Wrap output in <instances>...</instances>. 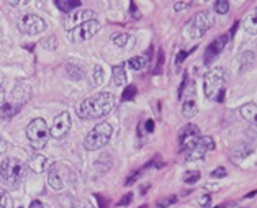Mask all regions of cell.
Returning a JSON list of instances; mask_svg holds the SVG:
<instances>
[{"instance_id":"9c48e42d","label":"cell","mask_w":257,"mask_h":208,"mask_svg":"<svg viewBox=\"0 0 257 208\" xmlns=\"http://www.w3.org/2000/svg\"><path fill=\"white\" fill-rule=\"evenodd\" d=\"M18 28H20V31H23L25 35H39L48 28V23L39 15L30 13V15H25L20 18Z\"/></svg>"},{"instance_id":"5b68a950","label":"cell","mask_w":257,"mask_h":208,"mask_svg":"<svg viewBox=\"0 0 257 208\" xmlns=\"http://www.w3.org/2000/svg\"><path fill=\"white\" fill-rule=\"evenodd\" d=\"M111 134H113V126L110 123H107V121H102V123H98L95 128L87 134L85 143H84L85 149H89V151H97V149L107 146V144L110 143Z\"/></svg>"},{"instance_id":"d6986e66","label":"cell","mask_w":257,"mask_h":208,"mask_svg":"<svg viewBox=\"0 0 257 208\" xmlns=\"http://www.w3.org/2000/svg\"><path fill=\"white\" fill-rule=\"evenodd\" d=\"M66 71H67V76H69L71 79H74V80L82 79L84 74H85V67L80 66L79 62H69L67 67H66Z\"/></svg>"},{"instance_id":"603a6c76","label":"cell","mask_w":257,"mask_h":208,"mask_svg":"<svg viewBox=\"0 0 257 208\" xmlns=\"http://www.w3.org/2000/svg\"><path fill=\"white\" fill-rule=\"evenodd\" d=\"M103 80H105V72H103V67L100 64H97L95 67H93L90 82H92L93 87H100V85L103 84Z\"/></svg>"},{"instance_id":"b9f144b4","label":"cell","mask_w":257,"mask_h":208,"mask_svg":"<svg viewBox=\"0 0 257 208\" xmlns=\"http://www.w3.org/2000/svg\"><path fill=\"white\" fill-rule=\"evenodd\" d=\"M30 208H46V207H44L39 200H33L30 203Z\"/></svg>"},{"instance_id":"f35d334b","label":"cell","mask_w":257,"mask_h":208,"mask_svg":"<svg viewBox=\"0 0 257 208\" xmlns=\"http://www.w3.org/2000/svg\"><path fill=\"white\" fill-rule=\"evenodd\" d=\"M129 8H131V17H133V18H139V17H141V13H139L138 7L134 5V2L129 3Z\"/></svg>"},{"instance_id":"d590c367","label":"cell","mask_w":257,"mask_h":208,"mask_svg":"<svg viewBox=\"0 0 257 208\" xmlns=\"http://www.w3.org/2000/svg\"><path fill=\"white\" fill-rule=\"evenodd\" d=\"M226 174H228V170L224 169V167H218V169H215L213 172H211V177L220 179V177H224Z\"/></svg>"},{"instance_id":"7402d4cb","label":"cell","mask_w":257,"mask_h":208,"mask_svg":"<svg viewBox=\"0 0 257 208\" xmlns=\"http://www.w3.org/2000/svg\"><path fill=\"white\" fill-rule=\"evenodd\" d=\"M82 3L79 2V0H57L56 2V7L59 8L61 12H67L71 13L74 8H79Z\"/></svg>"},{"instance_id":"1f68e13d","label":"cell","mask_w":257,"mask_h":208,"mask_svg":"<svg viewBox=\"0 0 257 208\" xmlns=\"http://www.w3.org/2000/svg\"><path fill=\"white\" fill-rule=\"evenodd\" d=\"M144 169H146V167H144ZM144 169H141V170H138V172H134V174H131V175H129V177L128 179H126V182H125V185H128V187H129V185H133L134 182H136V180L139 179V175H141L143 174V170Z\"/></svg>"},{"instance_id":"30bf717a","label":"cell","mask_w":257,"mask_h":208,"mask_svg":"<svg viewBox=\"0 0 257 208\" xmlns=\"http://www.w3.org/2000/svg\"><path fill=\"white\" fill-rule=\"evenodd\" d=\"M215 149V141L210 136H202L198 141L193 144V146L185 151V161H198L202 159L208 151H213Z\"/></svg>"},{"instance_id":"d6a6232c","label":"cell","mask_w":257,"mask_h":208,"mask_svg":"<svg viewBox=\"0 0 257 208\" xmlns=\"http://www.w3.org/2000/svg\"><path fill=\"white\" fill-rule=\"evenodd\" d=\"M0 208H13V200L10 198L8 193H5L2 198V202H0Z\"/></svg>"},{"instance_id":"7bdbcfd3","label":"cell","mask_w":257,"mask_h":208,"mask_svg":"<svg viewBox=\"0 0 257 208\" xmlns=\"http://www.w3.org/2000/svg\"><path fill=\"white\" fill-rule=\"evenodd\" d=\"M129 202H131V193H128V195H126V197L123 198V200H121V202L118 203V205H128Z\"/></svg>"},{"instance_id":"44dd1931","label":"cell","mask_w":257,"mask_h":208,"mask_svg":"<svg viewBox=\"0 0 257 208\" xmlns=\"http://www.w3.org/2000/svg\"><path fill=\"white\" fill-rule=\"evenodd\" d=\"M18 110H20L18 107L12 105V103H8V102H3L2 105H0V120H10Z\"/></svg>"},{"instance_id":"f6af8a7d","label":"cell","mask_w":257,"mask_h":208,"mask_svg":"<svg viewBox=\"0 0 257 208\" xmlns=\"http://www.w3.org/2000/svg\"><path fill=\"white\" fill-rule=\"evenodd\" d=\"M10 5H13V7H25V5H28V2H10Z\"/></svg>"},{"instance_id":"4fadbf2b","label":"cell","mask_w":257,"mask_h":208,"mask_svg":"<svg viewBox=\"0 0 257 208\" xmlns=\"http://www.w3.org/2000/svg\"><path fill=\"white\" fill-rule=\"evenodd\" d=\"M71 126H72L71 115L67 112H62L53 120V125H51V128H49V136H53L56 139L64 138L66 134L69 133Z\"/></svg>"},{"instance_id":"d4e9b609","label":"cell","mask_w":257,"mask_h":208,"mask_svg":"<svg viewBox=\"0 0 257 208\" xmlns=\"http://www.w3.org/2000/svg\"><path fill=\"white\" fill-rule=\"evenodd\" d=\"M256 23H257V15H256V12H254L252 15H249V17L244 18V21H242V28H244L247 33L256 35V31H257Z\"/></svg>"},{"instance_id":"8992f818","label":"cell","mask_w":257,"mask_h":208,"mask_svg":"<svg viewBox=\"0 0 257 208\" xmlns=\"http://www.w3.org/2000/svg\"><path fill=\"white\" fill-rule=\"evenodd\" d=\"M26 138L30 139L31 148L35 149H43L46 146L49 139V130L46 121L43 118H35L30 121V125L26 126Z\"/></svg>"},{"instance_id":"484cf974","label":"cell","mask_w":257,"mask_h":208,"mask_svg":"<svg viewBox=\"0 0 257 208\" xmlns=\"http://www.w3.org/2000/svg\"><path fill=\"white\" fill-rule=\"evenodd\" d=\"M111 41H113V44H116V46L123 48L129 41V35H126V33H115L113 36H111Z\"/></svg>"},{"instance_id":"4dcf8cb0","label":"cell","mask_w":257,"mask_h":208,"mask_svg":"<svg viewBox=\"0 0 257 208\" xmlns=\"http://www.w3.org/2000/svg\"><path fill=\"white\" fill-rule=\"evenodd\" d=\"M190 7H192V2H175V3H174V10H175V12L188 10Z\"/></svg>"},{"instance_id":"2e32d148","label":"cell","mask_w":257,"mask_h":208,"mask_svg":"<svg viewBox=\"0 0 257 208\" xmlns=\"http://www.w3.org/2000/svg\"><path fill=\"white\" fill-rule=\"evenodd\" d=\"M229 36L228 35H221L220 38H216L213 43H210V46L206 48V51H205V56H203V62H205V66H210V64H213L216 57L221 54V51L224 49V46H226V43L229 41Z\"/></svg>"},{"instance_id":"ee69618b","label":"cell","mask_w":257,"mask_h":208,"mask_svg":"<svg viewBox=\"0 0 257 208\" xmlns=\"http://www.w3.org/2000/svg\"><path fill=\"white\" fill-rule=\"evenodd\" d=\"M97 197V200H98V203H100V207H98V208H105V205H107V202L105 200H103V198H102V195H95Z\"/></svg>"},{"instance_id":"836d02e7","label":"cell","mask_w":257,"mask_h":208,"mask_svg":"<svg viewBox=\"0 0 257 208\" xmlns=\"http://www.w3.org/2000/svg\"><path fill=\"white\" fill-rule=\"evenodd\" d=\"M193 49H195V48H193ZM193 49H192V51H193ZM192 51H180V53L177 54V56H175V66L182 64V62H184V59H185V57H187L188 54H190Z\"/></svg>"},{"instance_id":"ac0fdd59","label":"cell","mask_w":257,"mask_h":208,"mask_svg":"<svg viewBox=\"0 0 257 208\" xmlns=\"http://www.w3.org/2000/svg\"><path fill=\"white\" fill-rule=\"evenodd\" d=\"M111 80L115 85H123L126 82V66H113L111 67Z\"/></svg>"},{"instance_id":"ab89813d","label":"cell","mask_w":257,"mask_h":208,"mask_svg":"<svg viewBox=\"0 0 257 208\" xmlns=\"http://www.w3.org/2000/svg\"><path fill=\"white\" fill-rule=\"evenodd\" d=\"M74 208H95L92 205V203H89V202H79V203H75Z\"/></svg>"},{"instance_id":"f546056e","label":"cell","mask_w":257,"mask_h":208,"mask_svg":"<svg viewBox=\"0 0 257 208\" xmlns=\"http://www.w3.org/2000/svg\"><path fill=\"white\" fill-rule=\"evenodd\" d=\"M198 179H200V172H198V170H193V172H187L185 175H184V182L190 184V185L198 182Z\"/></svg>"},{"instance_id":"6da1fadb","label":"cell","mask_w":257,"mask_h":208,"mask_svg":"<svg viewBox=\"0 0 257 208\" xmlns=\"http://www.w3.org/2000/svg\"><path fill=\"white\" fill-rule=\"evenodd\" d=\"M115 108V95L110 92H100L93 97L85 98L77 107V115L82 120L102 118Z\"/></svg>"},{"instance_id":"7a4b0ae2","label":"cell","mask_w":257,"mask_h":208,"mask_svg":"<svg viewBox=\"0 0 257 208\" xmlns=\"http://www.w3.org/2000/svg\"><path fill=\"white\" fill-rule=\"evenodd\" d=\"M224 82H226V72L223 67H213L203 77V94L210 100L223 102L224 97Z\"/></svg>"},{"instance_id":"8d00e7d4","label":"cell","mask_w":257,"mask_h":208,"mask_svg":"<svg viewBox=\"0 0 257 208\" xmlns=\"http://www.w3.org/2000/svg\"><path fill=\"white\" fill-rule=\"evenodd\" d=\"M210 200H211V197L210 195H203V197H200V200H198V203L202 205V208H206L210 205Z\"/></svg>"},{"instance_id":"52a82bcc","label":"cell","mask_w":257,"mask_h":208,"mask_svg":"<svg viewBox=\"0 0 257 208\" xmlns=\"http://www.w3.org/2000/svg\"><path fill=\"white\" fill-rule=\"evenodd\" d=\"M72 180H74V174L64 164H53L48 172V182L54 190H62L66 185L72 184Z\"/></svg>"},{"instance_id":"83f0119b","label":"cell","mask_w":257,"mask_h":208,"mask_svg":"<svg viewBox=\"0 0 257 208\" xmlns=\"http://www.w3.org/2000/svg\"><path fill=\"white\" fill-rule=\"evenodd\" d=\"M136 92H138V89L134 87V85H128V87H126V90H123V95H121V100H123V102L133 100L134 95H136Z\"/></svg>"},{"instance_id":"8fae6325","label":"cell","mask_w":257,"mask_h":208,"mask_svg":"<svg viewBox=\"0 0 257 208\" xmlns=\"http://www.w3.org/2000/svg\"><path fill=\"white\" fill-rule=\"evenodd\" d=\"M93 18H95V12L90 10V8H87V10H72L64 18V28L67 31H71L80 25L87 23L90 20H93Z\"/></svg>"},{"instance_id":"5bb4252c","label":"cell","mask_w":257,"mask_h":208,"mask_svg":"<svg viewBox=\"0 0 257 208\" xmlns=\"http://www.w3.org/2000/svg\"><path fill=\"white\" fill-rule=\"evenodd\" d=\"M200 138H202V134H200V130H198L197 125H192V123L185 125L179 133L180 149H182L184 152L188 151V149H190Z\"/></svg>"},{"instance_id":"e0dca14e","label":"cell","mask_w":257,"mask_h":208,"mask_svg":"<svg viewBox=\"0 0 257 208\" xmlns=\"http://www.w3.org/2000/svg\"><path fill=\"white\" fill-rule=\"evenodd\" d=\"M49 166H51V159L43 154H33L30 157V162H28V167L36 174L44 172Z\"/></svg>"},{"instance_id":"cb8c5ba5","label":"cell","mask_w":257,"mask_h":208,"mask_svg":"<svg viewBox=\"0 0 257 208\" xmlns=\"http://www.w3.org/2000/svg\"><path fill=\"white\" fill-rule=\"evenodd\" d=\"M147 64V59L144 56H136V57H131L128 62H126V66L129 67V69L133 71H143L144 67Z\"/></svg>"},{"instance_id":"60d3db41","label":"cell","mask_w":257,"mask_h":208,"mask_svg":"<svg viewBox=\"0 0 257 208\" xmlns=\"http://www.w3.org/2000/svg\"><path fill=\"white\" fill-rule=\"evenodd\" d=\"M146 131H147V133H152V131H154V121H152V120L146 121Z\"/></svg>"},{"instance_id":"3957f363","label":"cell","mask_w":257,"mask_h":208,"mask_svg":"<svg viewBox=\"0 0 257 208\" xmlns=\"http://www.w3.org/2000/svg\"><path fill=\"white\" fill-rule=\"evenodd\" d=\"M213 23H215L213 13L208 10L198 12L197 15H193L185 23V26L182 30V35L187 39H198L213 26Z\"/></svg>"},{"instance_id":"bcb514c9","label":"cell","mask_w":257,"mask_h":208,"mask_svg":"<svg viewBox=\"0 0 257 208\" xmlns=\"http://www.w3.org/2000/svg\"><path fill=\"white\" fill-rule=\"evenodd\" d=\"M5 190H3V189H0V202H2V198H3V195H5Z\"/></svg>"},{"instance_id":"277c9868","label":"cell","mask_w":257,"mask_h":208,"mask_svg":"<svg viewBox=\"0 0 257 208\" xmlns=\"http://www.w3.org/2000/svg\"><path fill=\"white\" fill-rule=\"evenodd\" d=\"M26 172H28V166L23 161L17 159V157L8 156L0 164V175H2V179L13 185V187L21 184V180L26 177Z\"/></svg>"},{"instance_id":"f1b7e54d","label":"cell","mask_w":257,"mask_h":208,"mask_svg":"<svg viewBox=\"0 0 257 208\" xmlns=\"http://www.w3.org/2000/svg\"><path fill=\"white\" fill-rule=\"evenodd\" d=\"M177 202V197L175 195H169V197H164L161 198V200H157V208H169L170 205H174V203Z\"/></svg>"},{"instance_id":"74e56055","label":"cell","mask_w":257,"mask_h":208,"mask_svg":"<svg viewBox=\"0 0 257 208\" xmlns=\"http://www.w3.org/2000/svg\"><path fill=\"white\" fill-rule=\"evenodd\" d=\"M7 149H8V143H7L5 139H3L2 136H0V156H2V154H5V152H7Z\"/></svg>"},{"instance_id":"9a60e30c","label":"cell","mask_w":257,"mask_h":208,"mask_svg":"<svg viewBox=\"0 0 257 208\" xmlns=\"http://www.w3.org/2000/svg\"><path fill=\"white\" fill-rule=\"evenodd\" d=\"M31 94H33V87H31L30 82L26 80H18L15 84V87L12 90V105H15L18 108H21V105H25L26 102L31 98Z\"/></svg>"},{"instance_id":"e575fe53","label":"cell","mask_w":257,"mask_h":208,"mask_svg":"<svg viewBox=\"0 0 257 208\" xmlns=\"http://www.w3.org/2000/svg\"><path fill=\"white\" fill-rule=\"evenodd\" d=\"M5 100V80H3L2 74H0V105Z\"/></svg>"},{"instance_id":"ba28073f","label":"cell","mask_w":257,"mask_h":208,"mask_svg":"<svg viewBox=\"0 0 257 208\" xmlns=\"http://www.w3.org/2000/svg\"><path fill=\"white\" fill-rule=\"evenodd\" d=\"M100 31V23L97 20H90L87 23L77 26V28L67 31V39L71 43H80L85 39H90L92 36H95Z\"/></svg>"},{"instance_id":"4316f807","label":"cell","mask_w":257,"mask_h":208,"mask_svg":"<svg viewBox=\"0 0 257 208\" xmlns=\"http://www.w3.org/2000/svg\"><path fill=\"white\" fill-rule=\"evenodd\" d=\"M213 10L220 13V15H226L229 12V2H226V0H216L213 3Z\"/></svg>"},{"instance_id":"ffe728a7","label":"cell","mask_w":257,"mask_h":208,"mask_svg":"<svg viewBox=\"0 0 257 208\" xmlns=\"http://www.w3.org/2000/svg\"><path fill=\"white\" fill-rule=\"evenodd\" d=\"M241 116L247 121H251V123H256V113H257V105L254 102L251 103H246L244 107H241Z\"/></svg>"},{"instance_id":"7c38bea8","label":"cell","mask_w":257,"mask_h":208,"mask_svg":"<svg viewBox=\"0 0 257 208\" xmlns=\"http://www.w3.org/2000/svg\"><path fill=\"white\" fill-rule=\"evenodd\" d=\"M185 97H182V113L185 118H193L198 113V103H197V87L195 84L190 82L188 87H185Z\"/></svg>"}]
</instances>
